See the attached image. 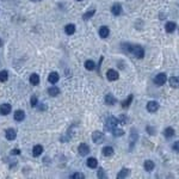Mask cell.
Here are the masks:
<instances>
[{
    "instance_id": "obj_1",
    "label": "cell",
    "mask_w": 179,
    "mask_h": 179,
    "mask_svg": "<svg viewBox=\"0 0 179 179\" xmlns=\"http://www.w3.org/2000/svg\"><path fill=\"white\" fill-rule=\"evenodd\" d=\"M125 50H127L128 53H131L137 59H142L143 56H145V50H143V48L141 45H137V44H124L123 47Z\"/></svg>"
},
{
    "instance_id": "obj_2",
    "label": "cell",
    "mask_w": 179,
    "mask_h": 179,
    "mask_svg": "<svg viewBox=\"0 0 179 179\" xmlns=\"http://www.w3.org/2000/svg\"><path fill=\"white\" fill-rule=\"evenodd\" d=\"M117 124H118V119L114 116H110V117H107V119L105 122V129L112 131V129H115L117 127Z\"/></svg>"
},
{
    "instance_id": "obj_3",
    "label": "cell",
    "mask_w": 179,
    "mask_h": 179,
    "mask_svg": "<svg viewBox=\"0 0 179 179\" xmlns=\"http://www.w3.org/2000/svg\"><path fill=\"white\" fill-rule=\"evenodd\" d=\"M167 81V75L165 73H159L155 78H154V84L158 85V86H163L165 85Z\"/></svg>"
},
{
    "instance_id": "obj_4",
    "label": "cell",
    "mask_w": 179,
    "mask_h": 179,
    "mask_svg": "<svg viewBox=\"0 0 179 179\" xmlns=\"http://www.w3.org/2000/svg\"><path fill=\"white\" fill-rule=\"evenodd\" d=\"M106 78H107V80H110V81H116V80H118L119 74H118V72L115 70V69H109L106 72Z\"/></svg>"
},
{
    "instance_id": "obj_5",
    "label": "cell",
    "mask_w": 179,
    "mask_h": 179,
    "mask_svg": "<svg viewBox=\"0 0 179 179\" xmlns=\"http://www.w3.org/2000/svg\"><path fill=\"white\" fill-rule=\"evenodd\" d=\"M104 134L102 133V131H98V130H96V131H93V134H92V140H93V142L94 143H102L103 141H104Z\"/></svg>"
},
{
    "instance_id": "obj_6",
    "label": "cell",
    "mask_w": 179,
    "mask_h": 179,
    "mask_svg": "<svg viewBox=\"0 0 179 179\" xmlns=\"http://www.w3.org/2000/svg\"><path fill=\"white\" fill-rule=\"evenodd\" d=\"M158 110H159V104H158L155 100H151V102L147 103V111H148V112L154 114V112H156Z\"/></svg>"
},
{
    "instance_id": "obj_7",
    "label": "cell",
    "mask_w": 179,
    "mask_h": 179,
    "mask_svg": "<svg viewBox=\"0 0 179 179\" xmlns=\"http://www.w3.org/2000/svg\"><path fill=\"white\" fill-rule=\"evenodd\" d=\"M11 110H12V106H11V104H9V103H4V104L0 105V114L4 115V116L9 115V114L11 112Z\"/></svg>"
},
{
    "instance_id": "obj_8",
    "label": "cell",
    "mask_w": 179,
    "mask_h": 179,
    "mask_svg": "<svg viewBox=\"0 0 179 179\" xmlns=\"http://www.w3.org/2000/svg\"><path fill=\"white\" fill-rule=\"evenodd\" d=\"M78 152H79V154H80L81 156L87 155V154L90 153V147H88V145H86V143H80L79 147H78Z\"/></svg>"
},
{
    "instance_id": "obj_9",
    "label": "cell",
    "mask_w": 179,
    "mask_h": 179,
    "mask_svg": "<svg viewBox=\"0 0 179 179\" xmlns=\"http://www.w3.org/2000/svg\"><path fill=\"white\" fill-rule=\"evenodd\" d=\"M109 35H110V30H109V28L107 26H100V29H99V36L102 38H106V37H109Z\"/></svg>"
},
{
    "instance_id": "obj_10",
    "label": "cell",
    "mask_w": 179,
    "mask_h": 179,
    "mask_svg": "<svg viewBox=\"0 0 179 179\" xmlns=\"http://www.w3.org/2000/svg\"><path fill=\"white\" fill-rule=\"evenodd\" d=\"M59 79H60V75H59V73H56V72H51L48 77V80H49L50 84H56L59 81Z\"/></svg>"
},
{
    "instance_id": "obj_11",
    "label": "cell",
    "mask_w": 179,
    "mask_h": 179,
    "mask_svg": "<svg viewBox=\"0 0 179 179\" xmlns=\"http://www.w3.org/2000/svg\"><path fill=\"white\" fill-rule=\"evenodd\" d=\"M111 12H112L114 16H119V14L122 13V5L118 4V3L114 4L112 7H111Z\"/></svg>"
},
{
    "instance_id": "obj_12",
    "label": "cell",
    "mask_w": 179,
    "mask_h": 179,
    "mask_svg": "<svg viewBox=\"0 0 179 179\" xmlns=\"http://www.w3.org/2000/svg\"><path fill=\"white\" fill-rule=\"evenodd\" d=\"M13 117H14V119H16L17 122H22V121L25 118V112H24L23 110H17V111L14 112Z\"/></svg>"
},
{
    "instance_id": "obj_13",
    "label": "cell",
    "mask_w": 179,
    "mask_h": 179,
    "mask_svg": "<svg viewBox=\"0 0 179 179\" xmlns=\"http://www.w3.org/2000/svg\"><path fill=\"white\" fill-rule=\"evenodd\" d=\"M86 165L90 167V168H96L98 166V161L96 158H88L87 161H86Z\"/></svg>"
},
{
    "instance_id": "obj_14",
    "label": "cell",
    "mask_w": 179,
    "mask_h": 179,
    "mask_svg": "<svg viewBox=\"0 0 179 179\" xmlns=\"http://www.w3.org/2000/svg\"><path fill=\"white\" fill-rule=\"evenodd\" d=\"M143 167H145V170H146L147 172H151V171L154 170L155 164L153 163L152 160H146V161H145V164H143Z\"/></svg>"
},
{
    "instance_id": "obj_15",
    "label": "cell",
    "mask_w": 179,
    "mask_h": 179,
    "mask_svg": "<svg viewBox=\"0 0 179 179\" xmlns=\"http://www.w3.org/2000/svg\"><path fill=\"white\" fill-rule=\"evenodd\" d=\"M42 153H43V146H41V145H36V146L33 147V149H32V155H33V156H40Z\"/></svg>"
},
{
    "instance_id": "obj_16",
    "label": "cell",
    "mask_w": 179,
    "mask_h": 179,
    "mask_svg": "<svg viewBox=\"0 0 179 179\" xmlns=\"http://www.w3.org/2000/svg\"><path fill=\"white\" fill-rule=\"evenodd\" d=\"M116 102H117V99H116L111 93H109V94L105 96V103H106L107 105H115Z\"/></svg>"
},
{
    "instance_id": "obj_17",
    "label": "cell",
    "mask_w": 179,
    "mask_h": 179,
    "mask_svg": "<svg viewBox=\"0 0 179 179\" xmlns=\"http://www.w3.org/2000/svg\"><path fill=\"white\" fill-rule=\"evenodd\" d=\"M16 136H17V133H16V130H14V129L10 128V129H7V130H6V139H7V140L13 141V140L16 139Z\"/></svg>"
},
{
    "instance_id": "obj_18",
    "label": "cell",
    "mask_w": 179,
    "mask_h": 179,
    "mask_svg": "<svg viewBox=\"0 0 179 179\" xmlns=\"http://www.w3.org/2000/svg\"><path fill=\"white\" fill-rule=\"evenodd\" d=\"M129 173H130V170H129V168H122V170L118 172V174H117V178H118V179L127 178V177L129 175Z\"/></svg>"
},
{
    "instance_id": "obj_19",
    "label": "cell",
    "mask_w": 179,
    "mask_h": 179,
    "mask_svg": "<svg viewBox=\"0 0 179 179\" xmlns=\"http://www.w3.org/2000/svg\"><path fill=\"white\" fill-rule=\"evenodd\" d=\"M175 28H177V24L174 22H167L166 25H165V29H166V31L168 33H172L175 30Z\"/></svg>"
},
{
    "instance_id": "obj_20",
    "label": "cell",
    "mask_w": 179,
    "mask_h": 179,
    "mask_svg": "<svg viewBox=\"0 0 179 179\" xmlns=\"http://www.w3.org/2000/svg\"><path fill=\"white\" fill-rule=\"evenodd\" d=\"M102 152H103V155H104V156H112V155H114V148L110 147V146L104 147Z\"/></svg>"
},
{
    "instance_id": "obj_21",
    "label": "cell",
    "mask_w": 179,
    "mask_h": 179,
    "mask_svg": "<svg viewBox=\"0 0 179 179\" xmlns=\"http://www.w3.org/2000/svg\"><path fill=\"white\" fill-rule=\"evenodd\" d=\"M65 32L67 35H73L75 32V25L74 24H67L65 26Z\"/></svg>"
},
{
    "instance_id": "obj_22",
    "label": "cell",
    "mask_w": 179,
    "mask_h": 179,
    "mask_svg": "<svg viewBox=\"0 0 179 179\" xmlns=\"http://www.w3.org/2000/svg\"><path fill=\"white\" fill-rule=\"evenodd\" d=\"M48 93L51 96V97H56L58 94H60V88L56 87V86H53L48 90Z\"/></svg>"
},
{
    "instance_id": "obj_23",
    "label": "cell",
    "mask_w": 179,
    "mask_h": 179,
    "mask_svg": "<svg viewBox=\"0 0 179 179\" xmlns=\"http://www.w3.org/2000/svg\"><path fill=\"white\" fill-rule=\"evenodd\" d=\"M30 82H31V85H38L40 84V75L36 73H32L30 75Z\"/></svg>"
},
{
    "instance_id": "obj_24",
    "label": "cell",
    "mask_w": 179,
    "mask_h": 179,
    "mask_svg": "<svg viewBox=\"0 0 179 179\" xmlns=\"http://www.w3.org/2000/svg\"><path fill=\"white\" fill-rule=\"evenodd\" d=\"M170 85L173 88H178L179 87V77H171L170 78Z\"/></svg>"
},
{
    "instance_id": "obj_25",
    "label": "cell",
    "mask_w": 179,
    "mask_h": 179,
    "mask_svg": "<svg viewBox=\"0 0 179 179\" xmlns=\"http://www.w3.org/2000/svg\"><path fill=\"white\" fill-rule=\"evenodd\" d=\"M133 94H130V96H128V98L125 99V100H123L122 102V107H124V109H127V107H129V105L131 104V102H133Z\"/></svg>"
},
{
    "instance_id": "obj_26",
    "label": "cell",
    "mask_w": 179,
    "mask_h": 179,
    "mask_svg": "<svg viewBox=\"0 0 179 179\" xmlns=\"http://www.w3.org/2000/svg\"><path fill=\"white\" fill-rule=\"evenodd\" d=\"M164 135H165L167 139L173 137V136H174V129H173V128H171V127L166 128V129L164 130Z\"/></svg>"
},
{
    "instance_id": "obj_27",
    "label": "cell",
    "mask_w": 179,
    "mask_h": 179,
    "mask_svg": "<svg viewBox=\"0 0 179 179\" xmlns=\"http://www.w3.org/2000/svg\"><path fill=\"white\" fill-rule=\"evenodd\" d=\"M85 68H86L87 70H93V69L96 68V63H94L92 60H87V61L85 62Z\"/></svg>"
},
{
    "instance_id": "obj_28",
    "label": "cell",
    "mask_w": 179,
    "mask_h": 179,
    "mask_svg": "<svg viewBox=\"0 0 179 179\" xmlns=\"http://www.w3.org/2000/svg\"><path fill=\"white\" fill-rule=\"evenodd\" d=\"M94 13H96V10H94V9H92V10L87 11L86 13H84V16H82L84 21H88L90 18H92V17H93V14H94Z\"/></svg>"
},
{
    "instance_id": "obj_29",
    "label": "cell",
    "mask_w": 179,
    "mask_h": 179,
    "mask_svg": "<svg viewBox=\"0 0 179 179\" xmlns=\"http://www.w3.org/2000/svg\"><path fill=\"white\" fill-rule=\"evenodd\" d=\"M7 79H9L7 70H1V72H0V81L5 82V81H7Z\"/></svg>"
},
{
    "instance_id": "obj_30",
    "label": "cell",
    "mask_w": 179,
    "mask_h": 179,
    "mask_svg": "<svg viewBox=\"0 0 179 179\" xmlns=\"http://www.w3.org/2000/svg\"><path fill=\"white\" fill-rule=\"evenodd\" d=\"M136 140H137V134L135 133V129H133V133H131V135H130V142H131V147L134 146V143L136 142Z\"/></svg>"
},
{
    "instance_id": "obj_31",
    "label": "cell",
    "mask_w": 179,
    "mask_h": 179,
    "mask_svg": "<svg viewBox=\"0 0 179 179\" xmlns=\"http://www.w3.org/2000/svg\"><path fill=\"white\" fill-rule=\"evenodd\" d=\"M112 134H114V136H122V135H124V130L115 128V129H112Z\"/></svg>"
},
{
    "instance_id": "obj_32",
    "label": "cell",
    "mask_w": 179,
    "mask_h": 179,
    "mask_svg": "<svg viewBox=\"0 0 179 179\" xmlns=\"http://www.w3.org/2000/svg\"><path fill=\"white\" fill-rule=\"evenodd\" d=\"M118 123H121V124H127V121H128V117L125 116V115H121L118 118Z\"/></svg>"
},
{
    "instance_id": "obj_33",
    "label": "cell",
    "mask_w": 179,
    "mask_h": 179,
    "mask_svg": "<svg viewBox=\"0 0 179 179\" xmlns=\"http://www.w3.org/2000/svg\"><path fill=\"white\" fill-rule=\"evenodd\" d=\"M30 104H31V106H37V104H38V99H37V97L36 96H32L31 98H30Z\"/></svg>"
},
{
    "instance_id": "obj_34",
    "label": "cell",
    "mask_w": 179,
    "mask_h": 179,
    "mask_svg": "<svg viewBox=\"0 0 179 179\" xmlns=\"http://www.w3.org/2000/svg\"><path fill=\"white\" fill-rule=\"evenodd\" d=\"M97 177H98V178H106V174H105V172H104L103 168H99V170H98Z\"/></svg>"
},
{
    "instance_id": "obj_35",
    "label": "cell",
    "mask_w": 179,
    "mask_h": 179,
    "mask_svg": "<svg viewBox=\"0 0 179 179\" xmlns=\"http://www.w3.org/2000/svg\"><path fill=\"white\" fill-rule=\"evenodd\" d=\"M72 178H74V179H84L85 175L82 173H74L73 175H72Z\"/></svg>"
},
{
    "instance_id": "obj_36",
    "label": "cell",
    "mask_w": 179,
    "mask_h": 179,
    "mask_svg": "<svg viewBox=\"0 0 179 179\" xmlns=\"http://www.w3.org/2000/svg\"><path fill=\"white\" fill-rule=\"evenodd\" d=\"M172 148H173V151H174V152H178V153H179V141H175V142L173 143Z\"/></svg>"
},
{
    "instance_id": "obj_37",
    "label": "cell",
    "mask_w": 179,
    "mask_h": 179,
    "mask_svg": "<svg viewBox=\"0 0 179 179\" xmlns=\"http://www.w3.org/2000/svg\"><path fill=\"white\" fill-rule=\"evenodd\" d=\"M19 154H21V151L18 148H14L11 151V155H19Z\"/></svg>"
},
{
    "instance_id": "obj_38",
    "label": "cell",
    "mask_w": 179,
    "mask_h": 179,
    "mask_svg": "<svg viewBox=\"0 0 179 179\" xmlns=\"http://www.w3.org/2000/svg\"><path fill=\"white\" fill-rule=\"evenodd\" d=\"M147 131H148L151 135H154V134H155V130H154V128H153V127H149V125L147 127Z\"/></svg>"
},
{
    "instance_id": "obj_39",
    "label": "cell",
    "mask_w": 179,
    "mask_h": 179,
    "mask_svg": "<svg viewBox=\"0 0 179 179\" xmlns=\"http://www.w3.org/2000/svg\"><path fill=\"white\" fill-rule=\"evenodd\" d=\"M45 109H47L45 105H41V106H38V110H40V111H44Z\"/></svg>"
},
{
    "instance_id": "obj_40",
    "label": "cell",
    "mask_w": 179,
    "mask_h": 179,
    "mask_svg": "<svg viewBox=\"0 0 179 179\" xmlns=\"http://www.w3.org/2000/svg\"><path fill=\"white\" fill-rule=\"evenodd\" d=\"M0 47H3V41H1V38H0Z\"/></svg>"
},
{
    "instance_id": "obj_41",
    "label": "cell",
    "mask_w": 179,
    "mask_h": 179,
    "mask_svg": "<svg viewBox=\"0 0 179 179\" xmlns=\"http://www.w3.org/2000/svg\"><path fill=\"white\" fill-rule=\"evenodd\" d=\"M32 1H41V0H32Z\"/></svg>"
},
{
    "instance_id": "obj_42",
    "label": "cell",
    "mask_w": 179,
    "mask_h": 179,
    "mask_svg": "<svg viewBox=\"0 0 179 179\" xmlns=\"http://www.w3.org/2000/svg\"><path fill=\"white\" fill-rule=\"evenodd\" d=\"M77 1H81V0H77Z\"/></svg>"
}]
</instances>
